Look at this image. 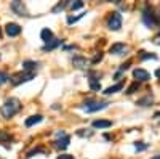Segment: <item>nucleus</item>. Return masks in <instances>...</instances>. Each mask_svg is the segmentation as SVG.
<instances>
[{
	"label": "nucleus",
	"mask_w": 160,
	"mask_h": 159,
	"mask_svg": "<svg viewBox=\"0 0 160 159\" xmlns=\"http://www.w3.org/2000/svg\"><path fill=\"white\" fill-rule=\"evenodd\" d=\"M72 63H74V66H77V68H87V60L83 56H75L72 60Z\"/></svg>",
	"instance_id": "nucleus-18"
},
{
	"label": "nucleus",
	"mask_w": 160,
	"mask_h": 159,
	"mask_svg": "<svg viewBox=\"0 0 160 159\" xmlns=\"http://www.w3.org/2000/svg\"><path fill=\"white\" fill-rule=\"evenodd\" d=\"M38 61H31V60H26V61H22V69L26 71V72H34L37 68H38Z\"/></svg>",
	"instance_id": "nucleus-10"
},
{
	"label": "nucleus",
	"mask_w": 160,
	"mask_h": 159,
	"mask_svg": "<svg viewBox=\"0 0 160 159\" xmlns=\"http://www.w3.org/2000/svg\"><path fill=\"white\" fill-rule=\"evenodd\" d=\"M135 148H136V151H144L146 148H148V145L142 143V141H136L135 143Z\"/></svg>",
	"instance_id": "nucleus-25"
},
{
	"label": "nucleus",
	"mask_w": 160,
	"mask_h": 159,
	"mask_svg": "<svg viewBox=\"0 0 160 159\" xmlns=\"http://www.w3.org/2000/svg\"><path fill=\"white\" fill-rule=\"evenodd\" d=\"M111 125H112L111 121H102V119H96V121H93V127H95V129H108Z\"/></svg>",
	"instance_id": "nucleus-15"
},
{
	"label": "nucleus",
	"mask_w": 160,
	"mask_h": 159,
	"mask_svg": "<svg viewBox=\"0 0 160 159\" xmlns=\"http://www.w3.org/2000/svg\"><path fill=\"white\" fill-rule=\"evenodd\" d=\"M8 140H11V135L7 134L5 130H0V143H7Z\"/></svg>",
	"instance_id": "nucleus-22"
},
{
	"label": "nucleus",
	"mask_w": 160,
	"mask_h": 159,
	"mask_svg": "<svg viewBox=\"0 0 160 159\" xmlns=\"http://www.w3.org/2000/svg\"><path fill=\"white\" fill-rule=\"evenodd\" d=\"M11 10L16 13L18 16H24V18H28L29 16V13H28V10H26V5L22 3V2H19V0H15V2H11Z\"/></svg>",
	"instance_id": "nucleus-6"
},
{
	"label": "nucleus",
	"mask_w": 160,
	"mask_h": 159,
	"mask_svg": "<svg viewBox=\"0 0 160 159\" xmlns=\"http://www.w3.org/2000/svg\"><path fill=\"white\" fill-rule=\"evenodd\" d=\"M0 159H3V157H0Z\"/></svg>",
	"instance_id": "nucleus-34"
},
{
	"label": "nucleus",
	"mask_w": 160,
	"mask_h": 159,
	"mask_svg": "<svg viewBox=\"0 0 160 159\" xmlns=\"http://www.w3.org/2000/svg\"><path fill=\"white\" fill-rule=\"evenodd\" d=\"M108 104L109 103H106V101H88V103H85L83 109L87 113H95V111H101L104 108H108Z\"/></svg>",
	"instance_id": "nucleus-5"
},
{
	"label": "nucleus",
	"mask_w": 160,
	"mask_h": 159,
	"mask_svg": "<svg viewBox=\"0 0 160 159\" xmlns=\"http://www.w3.org/2000/svg\"><path fill=\"white\" fill-rule=\"evenodd\" d=\"M56 159H74V156H71V154H61Z\"/></svg>",
	"instance_id": "nucleus-31"
},
{
	"label": "nucleus",
	"mask_w": 160,
	"mask_h": 159,
	"mask_svg": "<svg viewBox=\"0 0 160 159\" xmlns=\"http://www.w3.org/2000/svg\"><path fill=\"white\" fill-rule=\"evenodd\" d=\"M69 141H71V137L66 134V135H62V138L58 137V140H55V146L58 150H66V148L69 146Z\"/></svg>",
	"instance_id": "nucleus-9"
},
{
	"label": "nucleus",
	"mask_w": 160,
	"mask_h": 159,
	"mask_svg": "<svg viewBox=\"0 0 160 159\" xmlns=\"http://www.w3.org/2000/svg\"><path fill=\"white\" fill-rule=\"evenodd\" d=\"M142 23L148 26L149 29L154 28V26H157V24H160L158 15L152 10V7H149V5H146V8L142 10Z\"/></svg>",
	"instance_id": "nucleus-2"
},
{
	"label": "nucleus",
	"mask_w": 160,
	"mask_h": 159,
	"mask_svg": "<svg viewBox=\"0 0 160 159\" xmlns=\"http://www.w3.org/2000/svg\"><path fill=\"white\" fill-rule=\"evenodd\" d=\"M5 32H7V35H10V37H16V35L21 34V26L16 24V23H8V24L5 26Z\"/></svg>",
	"instance_id": "nucleus-7"
},
{
	"label": "nucleus",
	"mask_w": 160,
	"mask_h": 159,
	"mask_svg": "<svg viewBox=\"0 0 160 159\" xmlns=\"http://www.w3.org/2000/svg\"><path fill=\"white\" fill-rule=\"evenodd\" d=\"M61 44H62V40H59V39H51L50 42H47V44L43 45V51H51V50L58 48Z\"/></svg>",
	"instance_id": "nucleus-12"
},
{
	"label": "nucleus",
	"mask_w": 160,
	"mask_h": 159,
	"mask_svg": "<svg viewBox=\"0 0 160 159\" xmlns=\"http://www.w3.org/2000/svg\"><path fill=\"white\" fill-rule=\"evenodd\" d=\"M85 15V13H82V15H78V16H68V23L69 24H72V23H75V21H78L80 18H82Z\"/></svg>",
	"instance_id": "nucleus-27"
},
{
	"label": "nucleus",
	"mask_w": 160,
	"mask_h": 159,
	"mask_svg": "<svg viewBox=\"0 0 160 159\" xmlns=\"http://www.w3.org/2000/svg\"><path fill=\"white\" fill-rule=\"evenodd\" d=\"M66 5H68V2H62V3H58L55 8H53V13H56V11H59V10H62Z\"/></svg>",
	"instance_id": "nucleus-28"
},
{
	"label": "nucleus",
	"mask_w": 160,
	"mask_h": 159,
	"mask_svg": "<svg viewBox=\"0 0 160 159\" xmlns=\"http://www.w3.org/2000/svg\"><path fill=\"white\" fill-rule=\"evenodd\" d=\"M88 85H90L91 90H95V92L101 90V82H99V79H96V77H90L88 79Z\"/></svg>",
	"instance_id": "nucleus-16"
},
{
	"label": "nucleus",
	"mask_w": 160,
	"mask_h": 159,
	"mask_svg": "<svg viewBox=\"0 0 160 159\" xmlns=\"http://www.w3.org/2000/svg\"><path fill=\"white\" fill-rule=\"evenodd\" d=\"M82 7H83V2H80V0L71 3V8H72V10H78V8H82Z\"/></svg>",
	"instance_id": "nucleus-26"
},
{
	"label": "nucleus",
	"mask_w": 160,
	"mask_h": 159,
	"mask_svg": "<svg viewBox=\"0 0 160 159\" xmlns=\"http://www.w3.org/2000/svg\"><path fill=\"white\" fill-rule=\"evenodd\" d=\"M19 109H21V101L18 98H8L0 108V114L3 119H11Z\"/></svg>",
	"instance_id": "nucleus-1"
},
{
	"label": "nucleus",
	"mask_w": 160,
	"mask_h": 159,
	"mask_svg": "<svg viewBox=\"0 0 160 159\" xmlns=\"http://www.w3.org/2000/svg\"><path fill=\"white\" fill-rule=\"evenodd\" d=\"M101 58H102V53L99 51V53H98V55H96L95 58H93V60H91V63H93V64H95V63H98V61H101Z\"/></svg>",
	"instance_id": "nucleus-30"
},
{
	"label": "nucleus",
	"mask_w": 160,
	"mask_h": 159,
	"mask_svg": "<svg viewBox=\"0 0 160 159\" xmlns=\"http://www.w3.org/2000/svg\"><path fill=\"white\" fill-rule=\"evenodd\" d=\"M109 51L112 53V55H122V53L127 51V45L125 44H114Z\"/></svg>",
	"instance_id": "nucleus-13"
},
{
	"label": "nucleus",
	"mask_w": 160,
	"mask_h": 159,
	"mask_svg": "<svg viewBox=\"0 0 160 159\" xmlns=\"http://www.w3.org/2000/svg\"><path fill=\"white\" fill-rule=\"evenodd\" d=\"M108 28L111 31H120L122 28V15L118 11H112L108 18Z\"/></svg>",
	"instance_id": "nucleus-4"
},
{
	"label": "nucleus",
	"mask_w": 160,
	"mask_h": 159,
	"mask_svg": "<svg viewBox=\"0 0 160 159\" xmlns=\"http://www.w3.org/2000/svg\"><path fill=\"white\" fill-rule=\"evenodd\" d=\"M35 77V72H18V74H15V76H11L10 77V82H11V85H19V84H22V82H29V81H32V79Z\"/></svg>",
	"instance_id": "nucleus-3"
},
{
	"label": "nucleus",
	"mask_w": 160,
	"mask_h": 159,
	"mask_svg": "<svg viewBox=\"0 0 160 159\" xmlns=\"http://www.w3.org/2000/svg\"><path fill=\"white\" fill-rule=\"evenodd\" d=\"M40 37H42V40L47 44V42H50L51 39H53V32L48 28H45V29H42V32H40Z\"/></svg>",
	"instance_id": "nucleus-17"
},
{
	"label": "nucleus",
	"mask_w": 160,
	"mask_h": 159,
	"mask_svg": "<svg viewBox=\"0 0 160 159\" xmlns=\"http://www.w3.org/2000/svg\"><path fill=\"white\" fill-rule=\"evenodd\" d=\"M123 88V82H118V84H115V85H112V87H109V88H106L102 93L104 95H112V93H117V92H120Z\"/></svg>",
	"instance_id": "nucleus-14"
},
{
	"label": "nucleus",
	"mask_w": 160,
	"mask_h": 159,
	"mask_svg": "<svg viewBox=\"0 0 160 159\" xmlns=\"http://www.w3.org/2000/svg\"><path fill=\"white\" fill-rule=\"evenodd\" d=\"M77 135L78 137H91L93 130H90V129H80V130H77Z\"/></svg>",
	"instance_id": "nucleus-20"
},
{
	"label": "nucleus",
	"mask_w": 160,
	"mask_h": 159,
	"mask_svg": "<svg viewBox=\"0 0 160 159\" xmlns=\"http://www.w3.org/2000/svg\"><path fill=\"white\" fill-rule=\"evenodd\" d=\"M0 37H2V31H0Z\"/></svg>",
	"instance_id": "nucleus-33"
},
{
	"label": "nucleus",
	"mask_w": 160,
	"mask_h": 159,
	"mask_svg": "<svg viewBox=\"0 0 160 159\" xmlns=\"http://www.w3.org/2000/svg\"><path fill=\"white\" fill-rule=\"evenodd\" d=\"M8 81H10L8 72H7V71H0V85H3V84L8 82Z\"/></svg>",
	"instance_id": "nucleus-23"
},
{
	"label": "nucleus",
	"mask_w": 160,
	"mask_h": 159,
	"mask_svg": "<svg viewBox=\"0 0 160 159\" xmlns=\"http://www.w3.org/2000/svg\"><path fill=\"white\" fill-rule=\"evenodd\" d=\"M138 88H139V84H138V82H135V84H131V85L127 88L125 93H127V95H131V93H135V92H136Z\"/></svg>",
	"instance_id": "nucleus-24"
},
{
	"label": "nucleus",
	"mask_w": 160,
	"mask_h": 159,
	"mask_svg": "<svg viewBox=\"0 0 160 159\" xmlns=\"http://www.w3.org/2000/svg\"><path fill=\"white\" fill-rule=\"evenodd\" d=\"M37 153H43V150H42V148H35V150H32L31 153H28V156H26V157H32V156L37 154Z\"/></svg>",
	"instance_id": "nucleus-29"
},
{
	"label": "nucleus",
	"mask_w": 160,
	"mask_h": 159,
	"mask_svg": "<svg viewBox=\"0 0 160 159\" xmlns=\"http://www.w3.org/2000/svg\"><path fill=\"white\" fill-rule=\"evenodd\" d=\"M133 77L136 79V82H146V81H149V72L148 71H144V69H135L133 71Z\"/></svg>",
	"instance_id": "nucleus-8"
},
{
	"label": "nucleus",
	"mask_w": 160,
	"mask_h": 159,
	"mask_svg": "<svg viewBox=\"0 0 160 159\" xmlns=\"http://www.w3.org/2000/svg\"><path fill=\"white\" fill-rule=\"evenodd\" d=\"M152 101H154L152 95H148V97H144V98H141V100L138 101V104H139V106H149V104H151Z\"/></svg>",
	"instance_id": "nucleus-19"
},
{
	"label": "nucleus",
	"mask_w": 160,
	"mask_h": 159,
	"mask_svg": "<svg viewBox=\"0 0 160 159\" xmlns=\"http://www.w3.org/2000/svg\"><path fill=\"white\" fill-rule=\"evenodd\" d=\"M151 159H160V154H155L154 157H151Z\"/></svg>",
	"instance_id": "nucleus-32"
},
{
	"label": "nucleus",
	"mask_w": 160,
	"mask_h": 159,
	"mask_svg": "<svg viewBox=\"0 0 160 159\" xmlns=\"http://www.w3.org/2000/svg\"><path fill=\"white\" fill-rule=\"evenodd\" d=\"M43 121V116L42 114H35V116H31V117H28L24 121V125L26 127H32V125H35V124H38V122H42Z\"/></svg>",
	"instance_id": "nucleus-11"
},
{
	"label": "nucleus",
	"mask_w": 160,
	"mask_h": 159,
	"mask_svg": "<svg viewBox=\"0 0 160 159\" xmlns=\"http://www.w3.org/2000/svg\"><path fill=\"white\" fill-rule=\"evenodd\" d=\"M139 60H157V56L152 55V53H148V51H141L139 53Z\"/></svg>",
	"instance_id": "nucleus-21"
}]
</instances>
